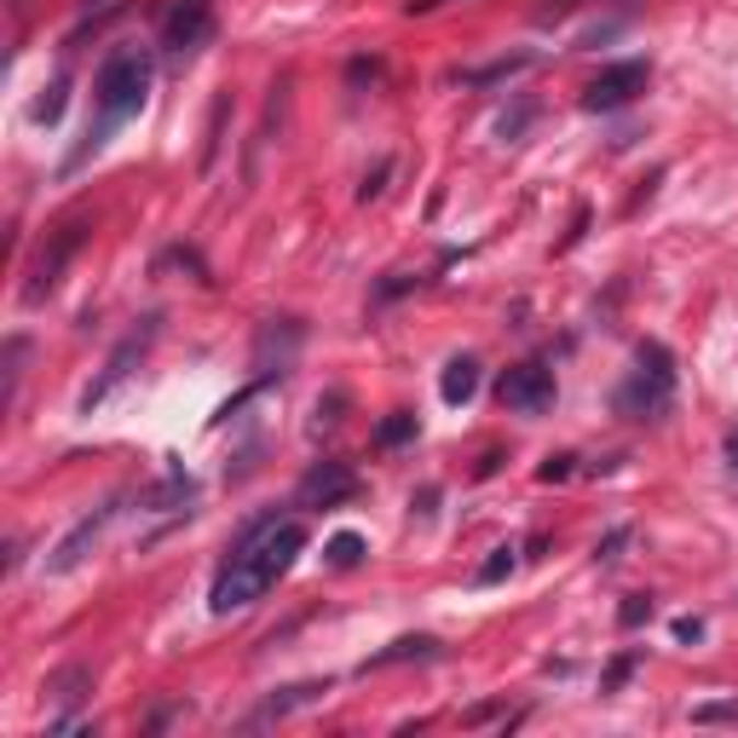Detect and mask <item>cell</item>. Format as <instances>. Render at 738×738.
<instances>
[{
  "label": "cell",
  "instance_id": "16",
  "mask_svg": "<svg viewBox=\"0 0 738 738\" xmlns=\"http://www.w3.org/2000/svg\"><path fill=\"white\" fill-rule=\"evenodd\" d=\"M323 560H329L334 571H352L357 560H364V536H352V531H341V536H329Z\"/></svg>",
  "mask_w": 738,
  "mask_h": 738
},
{
  "label": "cell",
  "instance_id": "23",
  "mask_svg": "<svg viewBox=\"0 0 738 738\" xmlns=\"http://www.w3.org/2000/svg\"><path fill=\"white\" fill-rule=\"evenodd\" d=\"M387 173H393V162H375V168L364 173V185H357V203H375V196L387 191Z\"/></svg>",
  "mask_w": 738,
  "mask_h": 738
},
{
  "label": "cell",
  "instance_id": "1",
  "mask_svg": "<svg viewBox=\"0 0 738 738\" xmlns=\"http://www.w3.org/2000/svg\"><path fill=\"white\" fill-rule=\"evenodd\" d=\"M300 548H306V525L300 520H254V525H242V536L231 543V566L214 577L208 606L219 617L254 606L277 577H288V566L300 560Z\"/></svg>",
  "mask_w": 738,
  "mask_h": 738
},
{
  "label": "cell",
  "instance_id": "28",
  "mask_svg": "<svg viewBox=\"0 0 738 738\" xmlns=\"http://www.w3.org/2000/svg\"><path fill=\"white\" fill-rule=\"evenodd\" d=\"M675 640H686V646L704 640V623H699V617H675Z\"/></svg>",
  "mask_w": 738,
  "mask_h": 738
},
{
  "label": "cell",
  "instance_id": "12",
  "mask_svg": "<svg viewBox=\"0 0 738 738\" xmlns=\"http://www.w3.org/2000/svg\"><path fill=\"white\" fill-rule=\"evenodd\" d=\"M433 663V658H444V646L433 640V635H405V640H393L387 652H375V658H364V675L370 669H387V663Z\"/></svg>",
  "mask_w": 738,
  "mask_h": 738
},
{
  "label": "cell",
  "instance_id": "9",
  "mask_svg": "<svg viewBox=\"0 0 738 738\" xmlns=\"http://www.w3.org/2000/svg\"><path fill=\"white\" fill-rule=\"evenodd\" d=\"M116 513H122L116 502H104L99 513H87V520H76L70 531H64V543H58V548L47 554V571H53V577H64V571H76V566L87 560V554H93V543H99V536H104V525H110V520H116Z\"/></svg>",
  "mask_w": 738,
  "mask_h": 738
},
{
  "label": "cell",
  "instance_id": "13",
  "mask_svg": "<svg viewBox=\"0 0 738 738\" xmlns=\"http://www.w3.org/2000/svg\"><path fill=\"white\" fill-rule=\"evenodd\" d=\"M474 393H479V357H451L439 375V398L444 405H467Z\"/></svg>",
  "mask_w": 738,
  "mask_h": 738
},
{
  "label": "cell",
  "instance_id": "22",
  "mask_svg": "<svg viewBox=\"0 0 738 738\" xmlns=\"http://www.w3.org/2000/svg\"><path fill=\"white\" fill-rule=\"evenodd\" d=\"M635 663H640L635 652H623V658H612V669H606V675H600V692H617L623 681H629V675H635Z\"/></svg>",
  "mask_w": 738,
  "mask_h": 738
},
{
  "label": "cell",
  "instance_id": "25",
  "mask_svg": "<svg viewBox=\"0 0 738 738\" xmlns=\"http://www.w3.org/2000/svg\"><path fill=\"white\" fill-rule=\"evenodd\" d=\"M571 462H577V456H548L543 467H536V479H543V485H554V479H571Z\"/></svg>",
  "mask_w": 738,
  "mask_h": 738
},
{
  "label": "cell",
  "instance_id": "6",
  "mask_svg": "<svg viewBox=\"0 0 738 738\" xmlns=\"http://www.w3.org/2000/svg\"><path fill=\"white\" fill-rule=\"evenodd\" d=\"M646 81H652V64H646V58H617V64H606V70L589 81L583 110H623L635 93H646Z\"/></svg>",
  "mask_w": 738,
  "mask_h": 738
},
{
  "label": "cell",
  "instance_id": "29",
  "mask_svg": "<svg viewBox=\"0 0 738 738\" xmlns=\"http://www.w3.org/2000/svg\"><path fill=\"white\" fill-rule=\"evenodd\" d=\"M433 7H444V0H405V12L416 18V12H433Z\"/></svg>",
  "mask_w": 738,
  "mask_h": 738
},
{
  "label": "cell",
  "instance_id": "27",
  "mask_svg": "<svg viewBox=\"0 0 738 738\" xmlns=\"http://www.w3.org/2000/svg\"><path fill=\"white\" fill-rule=\"evenodd\" d=\"M623 543H629V531H623V525H617V531L606 536V543H600V548H594V560H617V548H623Z\"/></svg>",
  "mask_w": 738,
  "mask_h": 738
},
{
  "label": "cell",
  "instance_id": "4",
  "mask_svg": "<svg viewBox=\"0 0 738 738\" xmlns=\"http://www.w3.org/2000/svg\"><path fill=\"white\" fill-rule=\"evenodd\" d=\"M81 242H87V219H64V226L47 237V249H41V260L30 265V283H24V306H41L58 288L64 277V265H70L81 254Z\"/></svg>",
  "mask_w": 738,
  "mask_h": 738
},
{
  "label": "cell",
  "instance_id": "19",
  "mask_svg": "<svg viewBox=\"0 0 738 738\" xmlns=\"http://www.w3.org/2000/svg\"><path fill=\"white\" fill-rule=\"evenodd\" d=\"M715 722H738V699H715V704H692V727H715Z\"/></svg>",
  "mask_w": 738,
  "mask_h": 738
},
{
  "label": "cell",
  "instance_id": "10",
  "mask_svg": "<svg viewBox=\"0 0 738 738\" xmlns=\"http://www.w3.org/2000/svg\"><path fill=\"white\" fill-rule=\"evenodd\" d=\"M347 497H357V474H352L347 462H311L300 490H295L300 508H334V502H347Z\"/></svg>",
  "mask_w": 738,
  "mask_h": 738
},
{
  "label": "cell",
  "instance_id": "30",
  "mask_svg": "<svg viewBox=\"0 0 738 738\" xmlns=\"http://www.w3.org/2000/svg\"><path fill=\"white\" fill-rule=\"evenodd\" d=\"M727 456H733V467H738V433L727 439Z\"/></svg>",
  "mask_w": 738,
  "mask_h": 738
},
{
  "label": "cell",
  "instance_id": "2",
  "mask_svg": "<svg viewBox=\"0 0 738 738\" xmlns=\"http://www.w3.org/2000/svg\"><path fill=\"white\" fill-rule=\"evenodd\" d=\"M150 81H156V58L145 47H116L99 64V76H93V122H87V139L70 156V168H81L93 150L110 145V133L139 116L145 99H150Z\"/></svg>",
  "mask_w": 738,
  "mask_h": 738
},
{
  "label": "cell",
  "instance_id": "21",
  "mask_svg": "<svg viewBox=\"0 0 738 738\" xmlns=\"http://www.w3.org/2000/svg\"><path fill=\"white\" fill-rule=\"evenodd\" d=\"M64 87H70V81H64V76H58V81L47 87V99H41V104H35V122H47V127H53V122L64 116Z\"/></svg>",
  "mask_w": 738,
  "mask_h": 738
},
{
  "label": "cell",
  "instance_id": "15",
  "mask_svg": "<svg viewBox=\"0 0 738 738\" xmlns=\"http://www.w3.org/2000/svg\"><path fill=\"white\" fill-rule=\"evenodd\" d=\"M531 64V53H513V58H497V64H485V70H462L467 87H490V81H508V76H520Z\"/></svg>",
  "mask_w": 738,
  "mask_h": 738
},
{
  "label": "cell",
  "instance_id": "5",
  "mask_svg": "<svg viewBox=\"0 0 738 738\" xmlns=\"http://www.w3.org/2000/svg\"><path fill=\"white\" fill-rule=\"evenodd\" d=\"M156 323H162V318H156V311H150V318H139V329H127V334H122V347L110 352L104 375H99V382L81 393V416H93V410L104 405V398H110V393H116V387L127 382V375H133V364H139V357L150 352V341H156Z\"/></svg>",
  "mask_w": 738,
  "mask_h": 738
},
{
  "label": "cell",
  "instance_id": "20",
  "mask_svg": "<svg viewBox=\"0 0 738 738\" xmlns=\"http://www.w3.org/2000/svg\"><path fill=\"white\" fill-rule=\"evenodd\" d=\"M646 617H652V594H629V600L617 606V623H623V629H640Z\"/></svg>",
  "mask_w": 738,
  "mask_h": 738
},
{
  "label": "cell",
  "instance_id": "3",
  "mask_svg": "<svg viewBox=\"0 0 738 738\" xmlns=\"http://www.w3.org/2000/svg\"><path fill=\"white\" fill-rule=\"evenodd\" d=\"M635 375L617 387V416L629 421H658L669 410V398H675V357H669L663 341H640L635 352Z\"/></svg>",
  "mask_w": 738,
  "mask_h": 738
},
{
  "label": "cell",
  "instance_id": "14",
  "mask_svg": "<svg viewBox=\"0 0 738 738\" xmlns=\"http://www.w3.org/2000/svg\"><path fill=\"white\" fill-rule=\"evenodd\" d=\"M87 692H93V669L87 663H64L58 675L47 681V704H58V709H70V704H81Z\"/></svg>",
  "mask_w": 738,
  "mask_h": 738
},
{
  "label": "cell",
  "instance_id": "11",
  "mask_svg": "<svg viewBox=\"0 0 738 738\" xmlns=\"http://www.w3.org/2000/svg\"><path fill=\"white\" fill-rule=\"evenodd\" d=\"M329 692V681H300V686H283V692H272L260 709H254V722L249 727H265V722H283L288 709H300V704H318Z\"/></svg>",
  "mask_w": 738,
  "mask_h": 738
},
{
  "label": "cell",
  "instance_id": "24",
  "mask_svg": "<svg viewBox=\"0 0 738 738\" xmlns=\"http://www.w3.org/2000/svg\"><path fill=\"white\" fill-rule=\"evenodd\" d=\"M347 405V393H329V398H318V421H311V433H323V428H334V421H341V416H334V410H341Z\"/></svg>",
  "mask_w": 738,
  "mask_h": 738
},
{
  "label": "cell",
  "instance_id": "26",
  "mask_svg": "<svg viewBox=\"0 0 738 738\" xmlns=\"http://www.w3.org/2000/svg\"><path fill=\"white\" fill-rule=\"evenodd\" d=\"M525 122H531V104H520L513 116H502V122H497V133H502V139H520V133H525Z\"/></svg>",
  "mask_w": 738,
  "mask_h": 738
},
{
  "label": "cell",
  "instance_id": "7",
  "mask_svg": "<svg viewBox=\"0 0 738 738\" xmlns=\"http://www.w3.org/2000/svg\"><path fill=\"white\" fill-rule=\"evenodd\" d=\"M497 398H502V410H513V416H543L554 405V370L536 364V357H531V364H513L502 375Z\"/></svg>",
  "mask_w": 738,
  "mask_h": 738
},
{
  "label": "cell",
  "instance_id": "8",
  "mask_svg": "<svg viewBox=\"0 0 738 738\" xmlns=\"http://www.w3.org/2000/svg\"><path fill=\"white\" fill-rule=\"evenodd\" d=\"M214 41V7L208 0H179V7L162 18V47L168 53H196Z\"/></svg>",
  "mask_w": 738,
  "mask_h": 738
},
{
  "label": "cell",
  "instance_id": "18",
  "mask_svg": "<svg viewBox=\"0 0 738 738\" xmlns=\"http://www.w3.org/2000/svg\"><path fill=\"white\" fill-rule=\"evenodd\" d=\"M513 566H520V548H513V543H502V548H490V560L479 566V583H485V589H490V583H502V577H508Z\"/></svg>",
  "mask_w": 738,
  "mask_h": 738
},
{
  "label": "cell",
  "instance_id": "17",
  "mask_svg": "<svg viewBox=\"0 0 738 738\" xmlns=\"http://www.w3.org/2000/svg\"><path fill=\"white\" fill-rule=\"evenodd\" d=\"M416 439V416L410 410H393L382 428H375V444H382V451H393V444H410Z\"/></svg>",
  "mask_w": 738,
  "mask_h": 738
}]
</instances>
